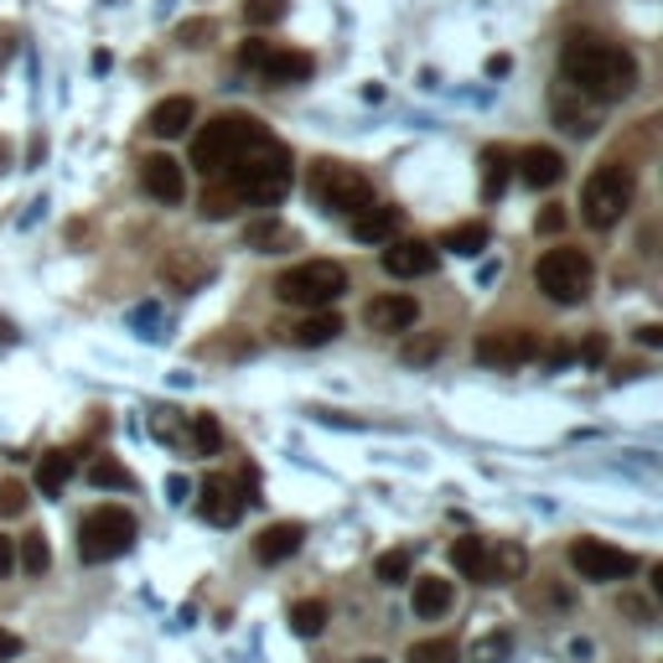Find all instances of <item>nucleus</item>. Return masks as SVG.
Returning <instances> with one entry per match:
<instances>
[{"label": "nucleus", "instance_id": "f257e3e1", "mask_svg": "<svg viewBox=\"0 0 663 663\" xmlns=\"http://www.w3.org/2000/svg\"><path fill=\"white\" fill-rule=\"evenodd\" d=\"M560 73L575 93H586L591 105H617L637 89V62L633 52L591 37V31H575L571 42L560 47Z\"/></svg>", "mask_w": 663, "mask_h": 663}, {"label": "nucleus", "instance_id": "f03ea898", "mask_svg": "<svg viewBox=\"0 0 663 663\" xmlns=\"http://www.w3.org/2000/svg\"><path fill=\"white\" fill-rule=\"evenodd\" d=\"M224 181L239 192V202H265L270 208V202H280L290 192V151L265 130L228 161Z\"/></svg>", "mask_w": 663, "mask_h": 663}, {"label": "nucleus", "instance_id": "7ed1b4c3", "mask_svg": "<svg viewBox=\"0 0 663 663\" xmlns=\"http://www.w3.org/2000/svg\"><path fill=\"white\" fill-rule=\"evenodd\" d=\"M275 296L301 311H327L332 301L347 296V270L332 265V259H306V265H290L280 280H275Z\"/></svg>", "mask_w": 663, "mask_h": 663}, {"label": "nucleus", "instance_id": "20e7f679", "mask_svg": "<svg viewBox=\"0 0 663 663\" xmlns=\"http://www.w3.org/2000/svg\"><path fill=\"white\" fill-rule=\"evenodd\" d=\"M255 136H265V125H259L255 115H224V120H212L208 130H197L192 136V166L202 177H224L228 161H234Z\"/></svg>", "mask_w": 663, "mask_h": 663}, {"label": "nucleus", "instance_id": "39448f33", "mask_svg": "<svg viewBox=\"0 0 663 663\" xmlns=\"http://www.w3.org/2000/svg\"><path fill=\"white\" fill-rule=\"evenodd\" d=\"M130 544H136V513L115 508V503L93 508L89 518L78 524V560H83V565H109V560H120Z\"/></svg>", "mask_w": 663, "mask_h": 663}, {"label": "nucleus", "instance_id": "423d86ee", "mask_svg": "<svg viewBox=\"0 0 663 663\" xmlns=\"http://www.w3.org/2000/svg\"><path fill=\"white\" fill-rule=\"evenodd\" d=\"M627 208H633V171L622 161L596 166L586 177V192H581V218L591 228H612Z\"/></svg>", "mask_w": 663, "mask_h": 663}, {"label": "nucleus", "instance_id": "0eeeda50", "mask_svg": "<svg viewBox=\"0 0 663 663\" xmlns=\"http://www.w3.org/2000/svg\"><path fill=\"white\" fill-rule=\"evenodd\" d=\"M534 280H540V290L555 306H575V301H586L591 296L596 270H591L586 249H550V255L534 265Z\"/></svg>", "mask_w": 663, "mask_h": 663}, {"label": "nucleus", "instance_id": "6e6552de", "mask_svg": "<svg viewBox=\"0 0 663 663\" xmlns=\"http://www.w3.org/2000/svg\"><path fill=\"white\" fill-rule=\"evenodd\" d=\"M311 197H317V208L353 218V212L374 208V181L343 161H317V171H311Z\"/></svg>", "mask_w": 663, "mask_h": 663}, {"label": "nucleus", "instance_id": "1a4fd4ad", "mask_svg": "<svg viewBox=\"0 0 663 663\" xmlns=\"http://www.w3.org/2000/svg\"><path fill=\"white\" fill-rule=\"evenodd\" d=\"M571 565L581 571V581L612 586V581H627V575L637 571V555L633 550H617V544H606V540H575Z\"/></svg>", "mask_w": 663, "mask_h": 663}, {"label": "nucleus", "instance_id": "9d476101", "mask_svg": "<svg viewBox=\"0 0 663 663\" xmlns=\"http://www.w3.org/2000/svg\"><path fill=\"white\" fill-rule=\"evenodd\" d=\"M472 353H477V363H487V368H518V363L540 358V343H534V332H524V327H503V332H483Z\"/></svg>", "mask_w": 663, "mask_h": 663}, {"label": "nucleus", "instance_id": "9b49d317", "mask_svg": "<svg viewBox=\"0 0 663 663\" xmlns=\"http://www.w3.org/2000/svg\"><path fill=\"white\" fill-rule=\"evenodd\" d=\"M197 513L218 528H234L244 518V487L228 483V477H208L202 493H197Z\"/></svg>", "mask_w": 663, "mask_h": 663}, {"label": "nucleus", "instance_id": "f8f14e48", "mask_svg": "<svg viewBox=\"0 0 663 663\" xmlns=\"http://www.w3.org/2000/svg\"><path fill=\"white\" fill-rule=\"evenodd\" d=\"M441 265L436 244L425 239H389V249H384V270L399 275V280H415V275H431Z\"/></svg>", "mask_w": 663, "mask_h": 663}, {"label": "nucleus", "instance_id": "ddd939ff", "mask_svg": "<svg viewBox=\"0 0 663 663\" xmlns=\"http://www.w3.org/2000/svg\"><path fill=\"white\" fill-rule=\"evenodd\" d=\"M140 181H146V192H151L156 202H166V208L187 197V177H181V161H171V156H161V151L140 161Z\"/></svg>", "mask_w": 663, "mask_h": 663}, {"label": "nucleus", "instance_id": "4468645a", "mask_svg": "<svg viewBox=\"0 0 663 663\" xmlns=\"http://www.w3.org/2000/svg\"><path fill=\"white\" fill-rule=\"evenodd\" d=\"M259 73H265V83L286 89V83H306V78L317 73V62H311V52H301V47H270L265 62H259Z\"/></svg>", "mask_w": 663, "mask_h": 663}, {"label": "nucleus", "instance_id": "2eb2a0df", "mask_svg": "<svg viewBox=\"0 0 663 663\" xmlns=\"http://www.w3.org/2000/svg\"><path fill=\"white\" fill-rule=\"evenodd\" d=\"M363 321L374 332H409L420 321V306H415V296H374L363 306Z\"/></svg>", "mask_w": 663, "mask_h": 663}, {"label": "nucleus", "instance_id": "dca6fc26", "mask_svg": "<svg viewBox=\"0 0 663 663\" xmlns=\"http://www.w3.org/2000/svg\"><path fill=\"white\" fill-rule=\"evenodd\" d=\"M192 125H197V105L187 93H171V99H161V105L151 109V136H161V140L187 136Z\"/></svg>", "mask_w": 663, "mask_h": 663}, {"label": "nucleus", "instance_id": "f3484780", "mask_svg": "<svg viewBox=\"0 0 663 663\" xmlns=\"http://www.w3.org/2000/svg\"><path fill=\"white\" fill-rule=\"evenodd\" d=\"M337 332H343V317L327 306V311H311V317H301V321H286V327H280V337H286V343H296V347H321V343H332Z\"/></svg>", "mask_w": 663, "mask_h": 663}, {"label": "nucleus", "instance_id": "a211bd4d", "mask_svg": "<svg viewBox=\"0 0 663 663\" xmlns=\"http://www.w3.org/2000/svg\"><path fill=\"white\" fill-rule=\"evenodd\" d=\"M550 109H555V125H560V130H571V136H591V130H596V115L586 109V93H575L571 83L555 89Z\"/></svg>", "mask_w": 663, "mask_h": 663}, {"label": "nucleus", "instance_id": "6ab92c4d", "mask_svg": "<svg viewBox=\"0 0 663 663\" xmlns=\"http://www.w3.org/2000/svg\"><path fill=\"white\" fill-rule=\"evenodd\" d=\"M518 177H524L528 187H555V181L565 177V156L550 151V146H528V151L518 156Z\"/></svg>", "mask_w": 663, "mask_h": 663}, {"label": "nucleus", "instance_id": "aec40b11", "mask_svg": "<svg viewBox=\"0 0 663 663\" xmlns=\"http://www.w3.org/2000/svg\"><path fill=\"white\" fill-rule=\"evenodd\" d=\"M301 540H306L301 524H270L265 534H259V544H255L259 565H280V560H290L296 550H301Z\"/></svg>", "mask_w": 663, "mask_h": 663}, {"label": "nucleus", "instance_id": "412c9836", "mask_svg": "<svg viewBox=\"0 0 663 663\" xmlns=\"http://www.w3.org/2000/svg\"><path fill=\"white\" fill-rule=\"evenodd\" d=\"M208 275H212L208 259L187 255V249H171V255L161 259V280H166V286H177V290H197Z\"/></svg>", "mask_w": 663, "mask_h": 663}, {"label": "nucleus", "instance_id": "4be33fe9", "mask_svg": "<svg viewBox=\"0 0 663 663\" xmlns=\"http://www.w3.org/2000/svg\"><path fill=\"white\" fill-rule=\"evenodd\" d=\"M524 544H513V540H497L487 544V586H508V581H518L524 575Z\"/></svg>", "mask_w": 663, "mask_h": 663}, {"label": "nucleus", "instance_id": "5701e85b", "mask_svg": "<svg viewBox=\"0 0 663 663\" xmlns=\"http://www.w3.org/2000/svg\"><path fill=\"white\" fill-rule=\"evenodd\" d=\"M394 234H399V212L394 208H363V212H353V239L358 244H389Z\"/></svg>", "mask_w": 663, "mask_h": 663}, {"label": "nucleus", "instance_id": "b1692460", "mask_svg": "<svg viewBox=\"0 0 663 663\" xmlns=\"http://www.w3.org/2000/svg\"><path fill=\"white\" fill-rule=\"evenodd\" d=\"M244 244L259 249V255H280V249L296 244V234H290V224H280V218H249V224H244Z\"/></svg>", "mask_w": 663, "mask_h": 663}, {"label": "nucleus", "instance_id": "393cba45", "mask_svg": "<svg viewBox=\"0 0 663 663\" xmlns=\"http://www.w3.org/2000/svg\"><path fill=\"white\" fill-rule=\"evenodd\" d=\"M452 565L467 575V581L487 586V540H477V534H462V540L452 544Z\"/></svg>", "mask_w": 663, "mask_h": 663}, {"label": "nucleus", "instance_id": "a878e982", "mask_svg": "<svg viewBox=\"0 0 663 663\" xmlns=\"http://www.w3.org/2000/svg\"><path fill=\"white\" fill-rule=\"evenodd\" d=\"M452 581H441V575H420V581H415V612H420V617H441V612H446V606H452Z\"/></svg>", "mask_w": 663, "mask_h": 663}, {"label": "nucleus", "instance_id": "bb28decb", "mask_svg": "<svg viewBox=\"0 0 663 663\" xmlns=\"http://www.w3.org/2000/svg\"><path fill=\"white\" fill-rule=\"evenodd\" d=\"M513 166V156L503 151V146H487L483 151V202H497V197H503V187H508V171Z\"/></svg>", "mask_w": 663, "mask_h": 663}, {"label": "nucleus", "instance_id": "cd10ccee", "mask_svg": "<svg viewBox=\"0 0 663 663\" xmlns=\"http://www.w3.org/2000/svg\"><path fill=\"white\" fill-rule=\"evenodd\" d=\"M68 477H73V452H47L42 462H37V487H42V493H62Z\"/></svg>", "mask_w": 663, "mask_h": 663}, {"label": "nucleus", "instance_id": "c85d7f7f", "mask_svg": "<svg viewBox=\"0 0 663 663\" xmlns=\"http://www.w3.org/2000/svg\"><path fill=\"white\" fill-rule=\"evenodd\" d=\"M224 446V431H218V420L212 415H187V452L192 456H208Z\"/></svg>", "mask_w": 663, "mask_h": 663}, {"label": "nucleus", "instance_id": "c756f323", "mask_svg": "<svg viewBox=\"0 0 663 663\" xmlns=\"http://www.w3.org/2000/svg\"><path fill=\"white\" fill-rule=\"evenodd\" d=\"M405 663H462L456 637H425V643H409Z\"/></svg>", "mask_w": 663, "mask_h": 663}, {"label": "nucleus", "instance_id": "7c9ffc66", "mask_svg": "<svg viewBox=\"0 0 663 663\" xmlns=\"http://www.w3.org/2000/svg\"><path fill=\"white\" fill-rule=\"evenodd\" d=\"M409 571H415V555H409V550H384L378 565H374V575L384 581V586H405Z\"/></svg>", "mask_w": 663, "mask_h": 663}, {"label": "nucleus", "instance_id": "2f4dec72", "mask_svg": "<svg viewBox=\"0 0 663 663\" xmlns=\"http://www.w3.org/2000/svg\"><path fill=\"white\" fill-rule=\"evenodd\" d=\"M16 565L27 575H42L47 565H52V550H47L42 534H27V540H16Z\"/></svg>", "mask_w": 663, "mask_h": 663}, {"label": "nucleus", "instance_id": "473e14b6", "mask_svg": "<svg viewBox=\"0 0 663 663\" xmlns=\"http://www.w3.org/2000/svg\"><path fill=\"white\" fill-rule=\"evenodd\" d=\"M446 249H452V255H483L487 249V224H456L452 234H446Z\"/></svg>", "mask_w": 663, "mask_h": 663}, {"label": "nucleus", "instance_id": "72a5a7b5", "mask_svg": "<svg viewBox=\"0 0 663 663\" xmlns=\"http://www.w3.org/2000/svg\"><path fill=\"white\" fill-rule=\"evenodd\" d=\"M290 627L301 637H317L321 627H327V602H317V596H311V602H296L290 606Z\"/></svg>", "mask_w": 663, "mask_h": 663}, {"label": "nucleus", "instance_id": "f704fd0d", "mask_svg": "<svg viewBox=\"0 0 663 663\" xmlns=\"http://www.w3.org/2000/svg\"><path fill=\"white\" fill-rule=\"evenodd\" d=\"M290 0H244V21L249 27H275V21H286Z\"/></svg>", "mask_w": 663, "mask_h": 663}, {"label": "nucleus", "instance_id": "c9c22d12", "mask_svg": "<svg viewBox=\"0 0 663 663\" xmlns=\"http://www.w3.org/2000/svg\"><path fill=\"white\" fill-rule=\"evenodd\" d=\"M89 483H93V487H120V493H125V487H130V472H125L120 462H109V456H99V462L89 467Z\"/></svg>", "mask_w": 663, "mask_h": 663}, {"label": "nucleus", "instance_id": "e433bc0d", "mask_svg": "<svg viewBox=\"0 0 663 663\" xmlns=\"http://www.w3.org/2000/svg\"><path fill=\"white\" fill-rule=\"evenodd\" d=\"M513 653V637L508 633H487L483 643H477V653H472V659L477 663H503Z\"/></svg>", "mask_w": 663, "mask_h": 663}, {"label": "nucleus", "instance_id": "4c0bfd02", "mask_svg": "<svg viewBox=\"0 0 663 663\" xmlns=\"http://www.w3.org/2000/svg\"><path fill=\"white\" fill-rule=\"evenodd\" d=\"M27 487L21 483H0V518H16V513H27Z\"/></svg>", "mask_w": 663, "mask_h": 663}, {"label": "nucleus", "instance_id": "58836bf2", "mask_svg": "<svg viewBox=\"0 0 663 663\" xmlns=\"http://www.w3.org/2000/svg\"><path fill=\"white\" fill-rule=\"evenodd\" d=\"M441 353V337H425V343H409L405 347V363H431Z\"/></svg>", "mask_w": 663, "mask_h": 663}, {"label": "nucleus", "instance_id": "ea45409f", "mask_svg": "<svg viewBox=\"0 0 663 663\" xmlns=\"http://www.w3.org/2000/svg\"><path fill=\"white\" fill-rule=\"evenodd\" d=\"M265 52H270V42H259V37H249V42L239 47V62H244V68H259V62H265Z\"/></svg>", "mask_w": 663, "mask_h": 663}, {"label": "nucleus", "instance_id": "a19ab883", "mask_svg": "<svg viewBox=\"0 0 663 663\" xmlns=\"http://www.w3.org/2000/svg\"><path fill=\"white\" fill-rule=\"evenodd\" d=\"M16 571V540L11 534H0V581Z\"/></svg>", "mask_w": 663, "mask_h": 663}, {"label": "nucleus", "instance_id": "79ce46f5", "mask_svg": "<svg viewBox=\"0 0 663 663\" xmlns=\"http://www.w3.org/2000/svg\"><path fill=\"white\" fill-rule=\"evenodd\" d=\"M208 31H212L208 21H187V27L177 31V42H181V47H197V37H208Z\"/></svg>", "mask_w": 663, "mask_h": 663}, {"label": "nucleus", "instance_id": "37998d69", "mask_svg": "<svg viewBox=\"0 0 663 663\" xmlns=\"http://www.w3.org/2000/svg\"><path fill=\"white\" fill-rule=\"evenodd\" d=\"M581 358H586V363H602V358H606V337H591V343L581 347Z\"/></svg>", "mask_w": 663, "mask_h": 663}, {"label": "nucleus", "instance_id": "c03bdc74", "mask_svg": "<svg viewBox=\"0 0 663 663\" xmlns=\"http://www.w3.org/2000/svg\"><path fill=\"white\" fill-rule=\"evenodd\" d=\"M16 653H21V637H16V633H0V663L16 659Z\"/></svg>", "mask_w": 663, "mask_h": 663}, {"label": "nucleus", "instance_id": "a18cd8bd", "mask_svg": "<svg viewBox=\"0 0 663 663\" xmlns=\"http://www.w3.org/2000/svg\"><path fill=\"white\" fill-rule=\"evenodd\" d=\"M540 228H544V234H560V228H565V212H560V208H550V212H544V218H540Z\"/></svg>", "mask_w": 663, "mask_h": 663}, {"label": "nucleus", "instance_id": "49530a36", "mask_svg": "<svg viewBox=\"0 0 663 663\" xmlns=\"http://www.w3.org/2000/svg\"><path fill=\"white\" fill-rule=\"evenodd\" d=\"M637 343H643V347H659V343H663V327H653V321H649V327H637Z\"/></svg>", "mask_w": 663, "mask_h": 663}]
</instances>
